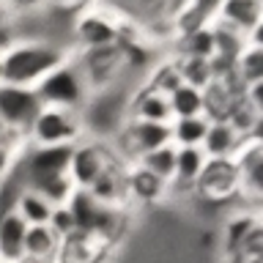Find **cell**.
I'll return each instance as SVG.
<instances>
[{"mask_svg": "<svg viewBox=\"0 0 263 263\" xmlns=\"http://www.w3.org/2000/svg\"><path fill=\"white\" fill-rule=\"evenodd\" d=\"M74 49L52 36H22L0 47L3 82L22 88H36L55 66L71 58Z\"/></svg>", "mask_w": 263, "mask_h": 263, "instance_id": "6da1fadb", "label": "cell"}, {"mask_svg": "<svg viewBox=\"0 0 263 263\" xmlns=\"http://www.w3.org/2000/svg\"><path fill=\"white\" fill-rule=\"evenodd\" d=\"M74 61L85 74L90 93H104V90L123 88V80L132 69L129 44H110L93 49H74Z\"/></svg>", "mask_w": 263, "mask_h": 263, "instance_id": "7a4b0ae2", "label": "cell"}, {"mask_svg": "<svg viewBox=\"0 0 263 263\" xmlns=\"http://www.w3.org/2000/svg\"><path fill=\"white\" fill-rule=\"evenodd\" d=\"M33 90L39 93L44 107H61V110H77V112L85 110L90 96H93L74 55L66 58L61 66H55Z\"/></svg>", "mask_w": 263, "mask_h": 263, "instance_id": "3957f363", "label": "cell"}, {"mask_svg": "<svg viewBox=\"0 0 263 263\" xmlns=\"http://www.w3.org/2000/svg\"><path fill=\"white\" fill-rule=\"evenodd\" d=\"M121 164H126V162L115 154L110 140L85 135L71 148L69 176H71L77 189H90L102 176H107V173L115 170V167H121Z\"/></svg>", "mask_w": 263, "mask_h": 263, "instance_id": "277c9868", "label": "cell"}, {"mask_svg": "<svg viewBox=\"0 0 263 263\" xmlns=\"http://www.w3.org/2000/svg\"><path fill=\"white\" fill-rule=\"evenodd\" d=\"M129 22H123L118 14L102 3L88 8L71 22V49H93V47H110V44H126Z\"/></svg>", "mask_w": 263, "mask_h": 263, "instance_id": "5b68a950", "label": "cell"}, {"mask_svg": "<svg viewBox=\"0 0 263 263\" xmlns=\"http://www.w3.org/2000/svg\"><path fill=\"white\" fill-rule=\"evenodd\" d=\"M41 99L33 88L11 85V82H0V129L8 137L28 143V132L41 112Z\"/></svg>", "mask_w": 263, "mask_h": 263, "instance_id": "8992f818", "label": "cell"}, {"mask_svg": "<svg viewBox=\"0 0 263 263\" xmlns=\"http://www.w3.org/2000/svg\"><path fill=\"white\" fill-rule=\"evenodd\" d=\"M85 137V121L77 110L61 107H41L28 132L30 145H74Z\"/></svg>", "mask_w": 263, "mask_h": 263, "instance_id": "52a82bcc", "label": "cell"}, {"mask_svg": "<svg viewBox=\"0 0 263 263\" xmlns=\"http://www.w3.org/2000/svg\"><path fill=\"white\" fill-rule=\"evenodd\" d=\"M110 143L123 162L135 164L148 151L173 143L170 123H151V121H140V118H126L121 123V129L110 137Z\"/></svg>", "mask_w": 263, "mask_h": 263, "instance_id": "ba28073f", "label": "cell"}, {"mask_svg": "<svg viewBox=\"0 0 263 263\" xmlns=\"http://www.w3.org/2000/svg\"><path fill=\"white\" fill-rule=\"evenodd\" d=\"M99 3L129 25L154 28V25L176 22L178 14L184 11L186 0H99Z\"/></svg>", "mask_w": 263, "mask_h": 263, "instance_id": "9c48e42d", "label": "cell"}, {"mask_svg": "<svg viewBox=\"0 0 263 263\" xmlns=\"http://www.w3.org/2000/svg\"><path fill=\"white\" fill-rule=\"evenodd\" d=\"M233 159L238 167V200L263 211V137H247Z\"/></svg>", "mask_w": 263, "mask_h": 263, "instance_id": "30bf717a", "label": "cell"}, {"mask_svg": "<svg viewBox=\"0 0 263 263\" xmlns=\"http://www.w3.org/2000/svg\"><path fill=\"white\" fill-rule=\"evenodd\" d=\"M195 197L211 203L238 197V167L236 159H209L195 184Z\"/></svg>", "mask_w": 263, "mask_h": 263, "instance_id": "8fae6325", "label": "cell"}, {"mask_svg": "<svg viewBox=\"0 0 263 263\" xmlns=\"http://www.w3.org/2000/svg\"><path fill=\"white\" fill-rule=\"evenodd\" d=\"M205 162H209V156L203 154L200 145H176V170H173L170 181V195L186 192L195 197V184L200 178Z\"/></svg>", "mask_w": 263, "mask_h": 263, "instance_id": "7c38bea8", "label": "cell"}, {"mask_svg": "<svg viewBox=\"0 0 263 263\" xmlns=\"http://www.w3.org/2000/svg\"><path fill=\"white\" fill-rule=\"evenodd\" d=\"M244 135L228 118H211L209 132L203 137V154L209 159H233L244 145Z\"/></svg>", "mask_w": 263, "mask_h": 263, "instance_id": "4fadbf2b", "label": "cell"}, {"mask_svg": "<svg viewBox=\"0 0 263 263\" xmlns=\"http://www.w3.org/2000/svg\"><path fill=\"white\" fill-rule=\"evenodd\" d=\"M167 195H170V181L151 176L140 164H126V200L129 203L154 205V203H162Z\"/></svg>", "mask_w": 263, "mask_h": 263, "instance_id": "5bb4252c", "label": "cell"}, {"mask_svg": "<svg viewBox=\"0 0 263 263\" xmlns=\"http://www.w3.org/2000/svg\"><path fill=\"white\" fill-rule=\"evenodd\" d=\"M129 118L140 121H151V123H170L173 110H170V99L162 90L154 88H140L137 93L129 96Z\"/></svg>", "mask_w": 263, "mask_h": 263, "instance_id": "9a60e30c", "label": "cell"}, {"mask_svg": "<svg viewBox=\"0 0 263 263\" xmlns=\"http://www.w3.org/2000/svg\"><path fill=\"white\" fill-rule=\"evenodd\" d=\"M28 222L16 211L0 214V263H20L25 258V236Z\"/></svg>", "mask_w": 263, "mask_h": 263, "instance_id": "2e32d148", "label": "cell"}, {"mask_svg": "<svg viewBox=\"0 0 263 263\" xmlns=\"http://www.w3.org/2000/svg\"><path fill=\"white\" fill-rule=\"evenodd\" d=\"M61 236L49 225H30L25 236V263H55L61 255ZM20 260V263H22Z\"/></svg>", "mask_w": 263, "mask_h": 263, "instance_id": "e0dca14e", "label": "cell"}, {"mask_svg": "<svg viewBox=\"0 0 263 263\" xmlns=\"http://www.w3.org/2000/svg\"><path fill=\"white\" fill-rule=\"evenodd\" d=\"M260 16H263L260 0H222L214 22H222L228 28L244 33V36H250V30L260 22Z\"/></svg>", "mask_w": 263, "mask_h": 263, "instance_id": "ac0fdd59", "label": "cell"}, {"mask_svg": "<svg viewBox=\"0 0 263 263\" xmlns=\"http://www.w3.org/2000/svg\"><path fill=\"white\" fill-rule=\"evenodd\" d=\"M230 74H233V80L241 88H250V85H255V82H260L263 80V47L247 41V47L238 52Z\"/></svg>", "mask_w": 263, "mask_h": 263, "instance_id": "d6986e66", "label": "cell"}, {"mask_svg": "<svg viewBox=\"0 0 263 263\" xmlns=\"http://www.w3.org/2000/svg\"><path fill=\"white\" fill-rule=\"evenodd\" d=\"M14 211L28 222V225H49V217H52L55 205L47 200L36 189H22L20 197H16Z\"/></svg>", "mask_w": 263, "mask_h": 263, "instance_id": "ffe728a7", "label": "cell"}, {"mask_svg": "<svg viewBox=\"0 0 263 263\" xmlns=\"http://www.w3.org/2000/svg\"><path fill=\"white\" fill-rule=\"evenodd\" d=\"M211 118L209 115H189V118H173L170 121V140L173 145H203V137L209 132Z\"/></svg>", "mask_w": 263, "mask_h": 263, "instance_id": "44dd1931", "label": "cell"}, {"mask_svg": "<svg viewBox=\"0 0 263 263\" xmlns=\"http://www.w3.org/2000/svg\"><path fill=\"white\" fill-rule=\"evenodd\" d=\"M170 99V110L173 118H189V115H205V90L195 85H181L167 96Z\"/></svg>", "mask_w": 263, "mask_h": 263, "instance_id": "7402d4cb", "label": "cell"}, {"mask_svg": "<svg viewBox=\"0 0 263 263\" xmlns=\"http://www.w3.org/2000/svg\"><path fill=\"white\" fill-rule=\"evenodd\" d=\"M99 6V0H44L39 11L44 14V20H58L63 22L71 33V22L77 20L80 14H85L88 8Z\"/></svg>", "mask_w": 263, "mask_h": 263, "instance_id": "603a6c76", "label": "cell"}, {"mask_svg": "<svg viewBox=\"0 0 263 263\" xmlns=\"http://www.w3.org/2000/svg\"><path fill=\"white\" fill-rule=\"evenodd\" d=\"M135 164H140L143 170H148L151 176L162 178V181H173V170H176V145L167 143V145L154 148V151H148L145 156H140Z\"/></svg>", "mask_w": 263, "mask_h": 263, "instance_id": "cb8c5ba5", "label": "cell"}, {"mask_svg": "<svg viewBox=\"0 0 263 263\" xmlns=\"http://www.w3.org/2000/svg\"><path fill=\"white\" fill-rule=\"evenodd\" d=\"M176 66H178V74L186 85H195V88L205 90L214 82V66H211V61H205V58L181 55L176 61Z\"/></svg>", "mask_w": 263, "mask_h": 263, "instance_id": "d4e9b609", "label": "cell"}, {"mask_svg": "<svg viewBox=\"0 0 263 263\" xmlns=\"http://www.w3.org/2000/svg\"><path fill=\"white\" fill-rule=\"evenodd\" d=\"M222 0H186L184 11L178 14L176 25L178 28H197V25H211L217 20V11H219Z\"/></svg>", "mask_w": 263, "mask_h": 263, "instance_id": "484cf974", "label": "cell"}, {"mask_svg": "<svg viewBox=\"0 0 263 263\" xmlns=\"http://www.w3.org/2000/svg\"><path fill=\"white\" fill-rule=\"evenodd\" d=\"M181 44H184L181 55H195V58L211 61L214 58V30H211V25H197V28L184 30Z\"/></svg>", "mask_w": 263, "mask_h": 263, "instance_id": "4316f807", "label": "cell"}, {"mask_svg": "<svg viewBox=\"0 0 263 263\" xmlns=\"http://www.w3.org/2000/svg\"><path fill=\"white\" fill-rule=\"evenodd\" d=\"M181 74H178V66L176 61L173 63H159V66H154V71H151V82H148V88H154V90H162V93H173L178 85H181Z\"/></svg>", "mask_w": 263, "mask_h": 263, "instance_id": "83f0119b", "label": "cell"}, {"mask_svg": "<svg viewBox=\"0 0 263 263\" xmlns=\"http://www.w3.org/2000/svg\"><path fill=\"white\" fill-rule=\"evenodd\" d=\"M49 228H52L58 236H61V241L77 233V222H74L71 211H69V205H55L52 217H49Z\"/></svg>", "mask_w": 263, "mask_h": 263, "instance_id": "f1b7e54d", "label": "cell"}, {"mask_svg": "<svg viewBox=\"0 0 263 263\" xmlns=\"http://www.w3.org/2000/svg\"><path fill=\"white\" fill-rule=\"evenodd\" d=\"M244 102H247V107L255 112V118H258L260 126H263V80L255 82V85H250V88H244Z\"/></svg>", "mask_w": 263, "mask_h": 263, "instance_id": "f546056e", "label": "cell"}, {"mask_svg": "<svg viewBox=\"0 0 263 263\" xmlns=\"http://www.w3.org/2000/svg\"><path fill=\"white\" fill-rule=\"evenodd\" d=\"M44 0H6V8L8 11H16V14H28V11H39Z\"/></svg>", "mask_w": 263, "mask_h": 263, "instance_id": "4dcf8cb0", "label": "cell"}, {"mask_svg": "<svg viewBox=\"0 0 263 263\" xmlns=\"http://www.w3.org/2000/svg\"><path fill=\"white\" fill-rule=\"evenodd\" d=\"M247 41L250 44H258V47H263V16H260V22L255 25V28L250 30V36H247Z\"/></svg>", "mask_w": 263, "mask_h": 263, "instance_id": "1f68e13d", "label": "cell"}, {"mask_svg": "<svg viewBox=\"0 0 263 263\" xmlns=\"http://www.w3.org/2000/svg\"><path fill=\"white\" fill-rule=\"evenodd\" d=\"M3 11H8V8H6V0H0V20H3Z\"/></svg>", "mask_w": 263, "mask_h": 263, "instance_id": "d6a6232c", "label": "cell"}, {"mask_svg": "<svg viewBox=\"0 0 263 263\" xmlns=\"http://www.w3.org/2000/svg\"><path fill=\"white\" fill-rule=\"evenodd\" d=\"M0 47H3V44H0ZM0 82H3V69H0Z\"/></svg>", "mask_w": 263, "mask_h": 263, "instance_id": "836d02e7", "label": "cell"}, {"mask_svg": "<svg viewBox=\"0 0 263 263\" xmlns=\"http://www.w3.org/2000/svg\"><path fill=\"white\" fill-rule=\"evenodd\" d=\"M260 6H263V0H260Z\"/></svg>", "mask_w": 263, "mask_h": 263, "instance_id": "e575fe53", "label": "cell"}, {"mask_svg": "<svg viewBox=\"0 0 263 263\" xmlns=\"http://www.w3.org/2000/svg\"><path fill=\"white\" fill-rule=\"evenodd\" d=\"M22 263H25V260H22Z\"/></svg>", "mask_w": 263, "mask_h": 263, "instance_id": "d590c367", "label": "cell"}]
</instances>
